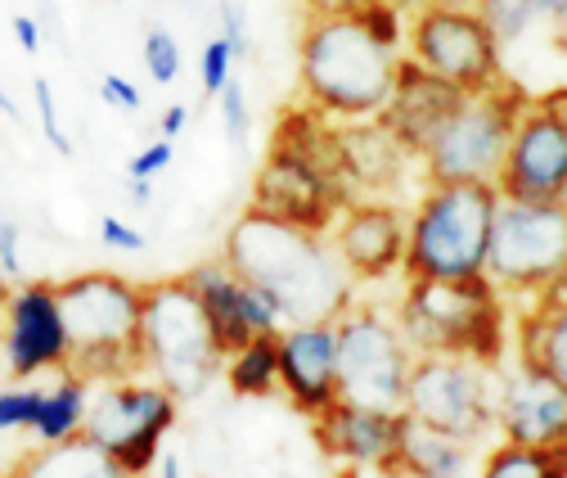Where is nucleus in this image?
<instances>
[{
    "label": "nucleus",
    "instance_id": "23",
    "mask_svg": "<svg viewBox=\"0 0 567 478\" xmlns=\"http://www.w3.org/2000/svg\"><path fill=\"white\" fill-rule=\"evenodd\" d=\"M473 469H477V443L451 438V434L419 425L401 411L392 460L383 474H392V478H473Z\"/></svg>",
    "mask_w": 567,
    "mask_h": 478
},
{
    "label": "nucleus",
    "instance_id": "25",
    "mask_svg": "<svg viewBox=\"0 0 567 478\" xmlns=\"http://www.w3.org/2000/svg\"><path fill=\"white\" fill-rule=\"evenodd\" d=\"M14 478H131L95 438L73 434L63 443H45L32 456H23Z\"/></svg>",
    "mask_w": 567,
    "mask_h": 478
},
{
    "label": "nucleus",
    "instance_id": "33",
    "mask_svg": "<svg viewBox=\"0 0 567 478\" xmlns=\"http://www.w3.org/2000/svg\"><path fill=\"white\" fill-rule=\"evenodd\" d=\"M235 50H230V41L226 37H212L207 45H203V59H198V82H203V95H212L217 100L221 95V87L235 78Z\"/></svg>",
    "mask_w": 567,
    "mask_h": 478
},
{
    "label": "nucleus",
    "instance_id": "29",
    "mask_svg": "<svg viewBox=\"0 0 567 478\" xmlns=\"http://www.w3.org/2000/svg\"><path fill=\"white\" fill-rule=\"evenodd\" d=\"M226 384L235 397H270L279 393V348H275V334H257L248 338L244 348H235L221 366Z\"/></svg>",
    "mask_w": 567,
    "mask_h": 478
},
{
    "label": "nucleus",
    "instance_id": "34",
    "mask_svg": "<svg viewBox=\"0 0 567 478\" xmlns=\"http://www.w3.org/2000/svg\"><path fill=\"white\" fill-rule=\"evenodd\" d=\"M32 100H37V118H41V135L50 141V150L59 159H73V141H68V131L59 122V104H54V91L45 78H32Z\"/></svg>",
    "mask_w": 567,
    "mask_h": 478
},
{
    "label": "nucleus",
    "instance_id": "15",
    "mask_svg": "<svg viewBox=\"0 0 567 478\" xmlns=\"http://www.w3.org/2000/svg\"><path fill=\"white\" fill-rule=\"evenodd\" d=\"M0 353L10 379H41L68 366V329L54 281H19L0 307Z\"/></svg>",
    "mask_w": 567,
    "mask_h": 478
},
{
    "label": "nucleus",
    "instance_id": "11",
    "mask_svg": "<svg viewBox=\"0 0 567 478\" xmlns=\"http://www.w3.org/2000/svg\"><path fill=\"white\" fill-rule=\"evenodd\" d=\"M401 411L451 438L482 443L495 429V366L446 353H414Z\"/></svg>",
    "mask_w": 567,
    "mask_h": 478
},
{
    "label": "nucleus",
    "instance_id": "2",
    "mask_svg": "<svg viewBox=\"0 0 567 478\" xmlns=\"http://www.w3.org/2000/svg\"><path fill=\"white\" fill-rule=\"evenodd\" d=\"M401 50L374 37V28L351 14H307L298 41V87L302 100L329 122H365L379 118L392 82H396Z\"/></svg>",
    "mask_w": 567,
    "mask_h": 478
},
{
    "label": "nucleus",
    "instance_id": "47",
    "mask_svg": "<svg viewBox=\"0 0 567 478\" xmlns=\"http://www.w3.org/2000/svg\"><path fill=\"white\" fill-rule=\"evenodd\" d=\"M419 6V0H414ZM429 6H468V10H477V0H429Z\"/></svg>",
    "mask_w": 567,
    "mask_h": 478
},
{
    "label": "nucleus",
    "instance_id": "38",
    "mask_svg": "<svg viewBox=\"0 0 567 478\" xmlns=\"http://www.w3.org/2000/svg\"><path fill=\"white\" fill-rule=\"evenodd\" d=\"M100 240L109 244V248H117V253H145V231H135L131 222H122V217H100Z\"/></svg>",
    "mask_w": 567,
    "mask_h": 478
},
{
    "label": "nucleus",
    "instance_id": "26",
    "mask_svg": "<svg viewBox=\"0 0 567 478\" xmlns=\"http://www.w3.org/2000/svg\"><path fill=\"white\" fill-rule=\"evenodd\" d=\"M91 393H95V384H91L86 375H78L73 366L54 370V384L41 393V411H37V425H32L37 447H45V443H63V438L82 434Z\"/></svg>",
    "mask_w": 567,
    "mask_h": 478
},
{
    "label": "nucleus",
    "instance_id": "8",
    "mask_svg": "<svg viewBox=\"0 0 567 478\" xmlns=\"http://www.w3.org/2000/svg\"><path fill=\"white\" fill-rule=\"evenodd\" d=\"M486 281L501 298H545L567 289V203H495Z\"/></svg>",
    "mask_w": 567,
    "mask_h": 478
},
{
    "label": "nucleus",
    "instance_id": "36",
    "mask_svg": "<svg viewBox=\"0 0 567 478\" xmlns=\"http://www.w3.org/2000/svg\"><path fill=\"white\" fill-rule=\"evenodd\" d=\"M0 271L19 285L23 281V235H19V222L10 209H0Z\"/></svg>",
    "mask_w": 567,
    "mask_h": 478
},
{
    "label": "nucleus",
    "instance_id": "46",
    "mask_svg": "<svg viewBox=\"0 0 567 478\" xmlns=\"http://www.w3.org/2000/svg\"><path fill=\"white\" fill-rule=\"evenodd\" d=\"M10 289H14V281L6 276V271H0V307H6V298H10Z\"/></svg>",
    "mask_w": 567,
    "mask_h": 478
},
{
    "label": "nucleus",
    "instance_id": "13",
    "mask_svg": "<svg viewBox=\"0 0 567 478\" xmlns=\"http://www.w3.org/2000/svg\"><path fill=\"white\" fill-rule=\"evenodd\" d=\"M338 397L374 406V411H401L405 379L414 366V348L392 316L379 307L351 303L338 321Z\"/></svg>",
    "mask_w": 567,
    "mask_h": 478
},
{
    "label": "nucleus",
    "instance_id": "32",
    "mask_svg": "<svg viewBox=\"0 0 567 478\" xmlns=\"http://www.w3.org/2000/svg\"><path fill=\"white\" fill-rule=\"evenodd\" d=\"M145 68L158 87H172L181 78V45L167 28H150L145 32Z\"/></svg>",
    "mask_w": 567,
    "mask_h": 478
},
{
    "label": "nucleus",
    "instance_id": "10",
    "mask_svg": "<svg viewBox=\"0 0 567 478\" xmlns=\"http://www.w3.org/2000/svg\"><path fill=\"white\" fill-rule=\"evenodd\" d=\"M181 401L150 375L104 379L91 393L82 434L95 438L131 478H150L163 456V438L176 429Z\"/></svg>",
    "mask_w": 567,
    "mask_h": 478
},
{
    "label": "nucleus",
    "instance_id": "7",
    "mask_svg": "<svg viewBox=\"0 0 567 478\" xmlns=\"http://www.w3.org/2000/svg\"><path fill=\"white\" fill-rule=\"evenodd\" d=\"M396 325L414 353L473 357L482 366H501L505 357V298L486 276L405 281Z\"/></svg>",
    "mask_w": 567,
    "mask_h": 478
},
{
    "label": "nucleus",
    "instance_id": "41",
    "mask_svg": "<svg viewBox=\"0 0 567 478\" xmlns=\"http://www.w3.org/2000/svg\"><path fill=\"white\" fill-rule=\"evenodd\" d=\"M189 126V109L185 104H167L163 118H158V135H167V141H176V135Z\"/></svg>",
    "mask_w": 567,
    "mask_h": 478
},
{
    "label": "nucleus",
    "instance_id": "37",
    "mask_svg": "<svg viewBox=\"0 0 567 478\" xmlns=\"http://www.w3.org/2000/svg\"><path fill=\"white\" fill-rule=\"evenodd\" d=\"M217 6H221V37L230 41L235 59H248L252 41H248V10H244V0H217Z\"/></svg>",
    "mask_w": 567,
    "mask_h": 478
},
{
    "label": "nucleus",
    "instance_id": "14",
    "mask_svg": "<svg viewBox=\"0 0 567 478\" xmlns=\"http://www.w3.org/2000/svg\"><path fill=\"white\" fill-rule=\"evenodd\" d=\"M501 199L563 203L567 194V91L527 100L495 176Z\"/></svg>",
    "mask_w": 567,
    "mask_h": 478
},
{
    "label": "nucleus",
    "instance_id": "18",
    "mask_svg": "<svg viewBox=\"0 0 567 478\" xmlns=\"http://www.w3.org/2000/svg\"><path fill=\"white\" fill-rule=\"evenodd\" d=\"M495 429L527 447H567V384L518 362L495 384Z\"/></svg>",
    "mask_w": 567,
    "mask_h": 478
},
{
    "label": "nucleus",
    "instance_id": "16",
    "mask_svg": "<svg viewBox=\"0 0 567 478\" xmlns=\"http://www.w3.org/2000/svg\"><path fill=\"white\" fill-rule=\"evenodd\" d=\"M357 285L388 281L405 257V213L388 199H351L324 231Z\"/></svg>",
    "mask_w": 567,
    "mask_h": 478
},
{
    "label": "nucleus",
    "instance_id": "49",
    "mask_svg": "<svg viewBox=\"0 0 567 478\" xmlns=\"http://www.w3.org/2000/svg\"><path fill=\"white\" fill-rule=\"evenodd\" d=\"M563 203H567V194H563Z\"/></svg>",
    "mask_w": 567,
    "mask_h": 478
},
{
    "label": "nucleus",
    "instance_id": "28",
    "mask_svg": "<svg viewBox=\"0 0 567 478\" xmlns=\"http://www.w3.org/2000/svg\"><path fill=\"white\" fill-rule=\"evenodd\" d=\"M473 478H567V447H527L505 438L477 460Z\"/></svg>",
    "mask_w": 567,
    "mask_h": 478
},
{
    "label": "nucleus",
    "instance_id": "39",
    "mask_svg": "<svg viewBox=\"0 0 567 478\" xmlns=\"http://www.w3.org/2000/svg\"><path fill=\"white\" fill-rule=\"evenodd\" d=\"M100 100H104L109 109L140 113V91H135V82H126L122 73H104V78H100Z\"/></svg>",
    "mask_w": 567,
    "mask_h": 478
},
{
    "label": "nucleus",
    "instance_id": "5",
    "mask_svg": "<svg viewBox=\"0 0 567 478\" xmlns=\"http://www.w3.org/2000/svg\"><path fill=\"white\" fill-rule=\"evenodd\" d=\"M68 329V366L91 384L140 375V303L145 285L117 271H78L54 281Z\"/></svg>",
    "mask_w": 567,
    "mask_h": 478
},
{
    "label": "nucleus",
    "instance_id": "17",
    "mask_svg": "<svg viewBox=\"0 0 567 478\" xmlns=\"http://www.w3.org/2000/svg\"><path fill=\"white\" fill-rule=\"evenodd\" d=\"M185 281L198 294V303H203V312L212 321V334H217V344H221L226 357L235 348H244L248 338H257V334H279L284 321H279L275 303L261 289H252L226 257H207V262L189 266Z\"/></svg>",
    "mask_w": 567,
    "mask_h": 478
},
{
    "label": "nucleus",
    "instance_id": "24",
    "mask_svg": "<svg viewBox=\"0 0 567 478\" xmlns=\"http://www.w3.org/2000/svg\"><path fill=\"white\" fill-rule=\"evenodd\" d=\"M518 362H532L567 384V289L532 298V312L518 321Z\"/></svg>",
    "mask_w": 567,
    "mask_h": 478
},
{
    "label": "nucleus",
    "instance_id": "35",
    "mask_svg": "<svg viewBox=\"0 0 567 478\" xmlns=\"http://www.w3.org/2000/svg\"><path fill=\"white\" fill-rule=\"evenodd\" d=\"M172 159H176V145L167 141V135H158L154 145H145L140 154H131V163H126V181H158V176L172 167Z\"/></svg>",
    "mask_w": 567,
    "mask_h": 478
},
{
    "label": "nucleus",
    "instance_id": "31",
    "mask_svg": "<svg viewBox=\"0 0 567 478\" xmlns=\"http://www.w3.org/2000/svg\"><path fill=\"white\" fill-rule=\"evenodd\" d=\"M221 122H226V141L235 145V150H248V135H252V109H248V91H244V82L239 78H230L226 87H221Z\"/></svg>",
    "mask_w": 567,
    "mask_h": 478
},
{
    "label": "nucleus",
    "instance_id": "42",
    "mask_svg": "<svg viewBox=\"0 0 567 478\" xmlns=\"http://www.w3.org/2000/svg\"><path fill=\"white\" fill-rule=\"evenodd\" d=\"M298 6L307 14H351V10H361L365 0H298Z\"/></svg>",
    "mask_w": 567,
    "mask_h": 478
},
{
    "label": "nucleus",
    "instance_id": "6",
    "mask_svg": "<svg viewBox=\"0 0 567 478\" xmlns=\"http://www.w3.org/2000/svg\"><path fill=\"white\" fill-rule=\"evenodd\" d=\"M221 366L226 353L189 281L167 276L145 285V303H140V375L163 384L176 401H189L221 379Z\"/></svg>",
    "mask_w": 567,
    "mask_h": 478
},
{
    "label": "nucleus",
    "instance_id": "20",
    "mask_svg": "<svg viewBox=\"0 0 567 478\" xmlns=\"http://www.w3.org/2000/svg\"><path fill=\"white\" fill-rule=\"evenodd\" d=\"M464 100V91H455L451 82L433 78L429 68H419L410 54L396 63V82H392V95L379 113V122L401 141V150L419 163V150L429 145V135L442 126V118Z\"/></svg>",
    "mask_w": 567,
    "mask_h": 478
},
{
    "label": "nucleus",
    "instance_id": "27",
    "mask_svg": "<svg viewBox=\"0 0 567 478\" xmlns=\"http://www.w3.org/2000/svg\"><path fill=\"white\" fill-rule=\"evenodd\" d=\"M477 14L505 50L532 37L540 23H567V0H477Z\"/></svg>",
    "mask_w": 567,
    "mask_h": 478
},
{
    "label": "nucleus",
    "instance_id": "40",
    "mask_svg": "<svg viewBox=\"0 0 567 478\" xmlns=\"http://www.w3.org/2000/svg\"><path fill=\"white\" fill-rule=\"evenodd\" d=\"M14 41L23 45V54H41V23L32 14H14Z\"/></svg>",
    "mask_w": 567,
    "mask_h": 478
},
{
    "label": "nucleus",
    "instance_id": "9",
    "mask_svg": "<svg viewBox=\"0 0 567 478\" xmlns=\"http://www.w3.org/2000/svg\"><path fill=\"white\" fill-rule=\"evenodd\" d=\"M527 95L505 78L491 91L464 95L442 126L429 135V145L419 150V167L429 181H491L501 176L505 150H509V131L523 113Z\"/></svg>",
    "mask_w": 567,
    "mask_h": 478
},
{
    "label": "nucleus",
    "instance_id": "1",
    "mask_svg": "<svg viewBox=\"0 0 567 478\" xmlns=\"http://www.w3.org/2000/svg\"><path fill=\"white\" fill-rule=\"evenodd\" d=\"M221 257L239 276L261 289L284 325L307 321H338L357 303V281L338 262L329 235L289 226L279 217H266L257 209H244L221 244Z\"/></svg>",
    "mask_w": 567,
    "mask_h": 478
},
{
    "label": "nucleus",
    "instance_id": "21",
    "mask_svg": "<svg viewBox=\"0 0 567 478\" xmlns=\"http://www.w3.org/2000/svg\"><path fill=\"white\" fill-rule=\"evenodd\" d=\"M396 420H401V411H374V406L338 397L316 416L311 434L329 460L357 465V469H388L392 443H396Z\"/></svg>",
    "mask_w": 567,
    "mask_h": 478
},
{
    "label": "nucleus",
    "instance_id": "12",
    "mask_svg": "<svg viewBox=\"0 0 567 478\" xmlns=\"http://www.w3.org/2000/svg\"><path fill=\"white\" fill-rule=\"evenodd\" d=\"M405 45L419 68H429L433 78L451 82L464 95L505 82L501 41L491 37L482 14L468 6H429V0H419L405 23Z\"/></svg>",
    "mask_w": 567,
    "mask_h": 478
},
{
    "label": "nucleus",
    "instance_id": "50",
    "mask_svg": "<svg viewBox=\"0 0 567 478\" xmlns=\"http://www.w3.org/2000/svg\"><path fill=\"white\" fill-rule=\"evenodd\" d=\"M279 478H284V474H279Z\"/></svg>",
    "mask_w": 567,
    "mask_h": 478
},
{
    "label": "nucleus",
    "instance_id": "43",
    "mask_svg": "<svg viewBox=\"0 0 567 478\" xmlns=\"http://www.w3.org/2000/svg\"><path fill=\"white\" fill-rule=\"evenodd\" d=\"M158 478H185V465H181V456H158Z\"/></svg>",
    "mask_w": 567,
    "mask_h": 478
},
{
    "label": "nucleus",
    "instance_id": "48",
    "mask_svg": "<svg viewBox=\"0 0 567 478\" xmlns=\"http://www.w3.org/2000/svg\"><path fill=\"white\" fill-rule=\"evenodd\" d=\"M333 478H365V469H357V465H342Z\"/></svg>",
    "mask_w": 567,
    "mask_h": 478
},
{
    "label": "nucleus",
    "instance_id": "22",
    "mask_svg": "<svg viewBox=\"0 0 567 478\" xmlns=\"http://www.w3.org/2000/svg\"><path fill=\"white\" fill-rule=\"evenodd\" d=\"M333 141H338V172H342L351 199H379L383 190H392L401 181L405 163H414L379 118L333 122Z\"/></svg>",
    "mask_w": 567,
    "mask_h": 478
},
{
    "label": "nucleus",
    "instance_id": "4",
    "mask_svg": "<svg viewBox=\"0 0 567 478\" xmlns=\"http://www.w3.org/2000/svg\"><path fill=\"white\" fill-rule=\"evenodd\" d=\"M501 190L491 181H429L405 217V281H473L486 276V244Z\"/></svg>",
    "mask_w": 567,
    "mask_h": 478
},
{
    "label": "nucleus",
    "instance_id": "3",
    "mask_svg": "<svg viewBox=\"0 0 567 478\" xmlns=\"http://www.w3.org/2000/svg\"><path fill=\"white\" fill-rule=\"evenodd\" d=\"M347 203H351V190L338 172L333 122L320 118L311 104L289 109L275 122L270 150H266V159L252 176V203L248 209L324 235Z\"/></svg>",
    "mask_w": 567,
    "mask_h": 478
},
{
    "label": "nucleus",
    "instance_id": "30",
    "mask_svg": "<svg viewBox=\"0 0 567 478\" xmlns=\"http://www.w3.org/2000/svg\"><path fill=\"white\" fill-rule=\"evenodd\" d=\"M41 384L37 379H14L0 388V438H14V434H32L37 411H41Z\"/></svg>",
    "mask_w": 567,
    "mask_h": 478
},
{
    "label": "nucleus",
    "instance_id": "44",
    "mask_svg": "<svg viewBox=\"0 0 567 478\" xmlns=\"http://www.w3.org/2000/svg\"><path fill=\"white\" fill-rule=\"evenodd\" d=\"M126 190H131L135 203H150L154 199V181H126Z\"/></svg>",
    "mask_w": 567,
    "mask_h": 478
},
{
    "label": "nucleus",
    "instance_id": "45",
    "mask_svg": "<svg viewBox=\"0 0 567 478\" xmlns=\"http://www.w3.org/2000/svg\"><path fill=\"white\" fill-rule=\"evenodd\" d=\"M0 113H6V118H14V122H19V109H14V100L6 95V87H0Z\"/></svg>",
    "mask_w": 567,
    "mask_h": 478
},
{
    "label": "nucleus",
    "instance_id": "19",
    "mask_svg": "<svg viewBox=\"0 0 567 478\" xmlns=\"http://www.w3.org/2000/svg\"><path fill=\"white\" fill-rule=\"evenodd\" d=\"M279 393L293 401V411L316 420L329 401H338V329L333 321L279 325Z\"/></svg>",
    "mask_w": 567,
    "mask_h": 478
}]
</instances>
